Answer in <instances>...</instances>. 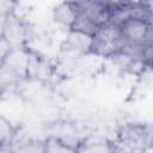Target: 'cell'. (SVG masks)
Masks as SVG:
<instances>
[{
	"label": "cell",
	"mask_w": 153,
	"mask_h": 153,
	"mask_svg": "<svg viewBox=\"0 0 153 153\" xmlns=\"http://www.w3.org/2000/svg\"><path fill=\"white\" fill-rule=\"evenodd\" d=\"M124 47L126 43L122 38L120 26L115 23H109L100 26L94 33L91 51L110 56L120 54Z\"/></svg>",
	"instance_id": "cell-1"
},
{
	"label": "cell",
	"mask_w": 153,
	"mask_h": 153,
	"mask_svg": "<svg viewBox=\"0 0 153 153\" xmlns=\"http://www.w3.org/2000/svg\"><path fill=\"white\" fill-rule=\"evenodd\" d=\"M139 57L145 65L153 68V39L139 47Z\"/></svg>",
	"instance_id": "cell-11"
},
{
	"label": "cell",
	"mask_w": 153,
	"mask_h": 153,
	"mask_svg": "<svg viewBox=\"0 0 153 153\" xmlns=\"http://www.w3.org/2000/svg\"><path fill=\"white\" fill-rule=\"evenodd\" d=\"M78 153H117L115 146L106 139H86L78 145Z\"/></svg>",
	"instance_id": "cell-5"
},
{
	"label": "cell",
	"mask_w": 153,
	"mask_h": 153,
	"mask_svg": "<svg viewBox=\"0 0 153 153\" xmlns=\"http://www.w3.org/2000/svg\"><path fill=\"white\" fill-rule=\"evenodd\" d=\"M1 67H5L16 76L23 75L29 69V57L23 50L13 48L6 59L1 61Z\"/></svg>",
	"instance_id": "cell-4"
},
{
	"label": "cell",
	"mask_w": 153,
	"mask_h": 153,
	"mask_svg": "<svg viewBox=\"0 0 153 153\" xmlns=\"http://www.w3.org/2000/svg\"><path fill=\"white\" fill-rule=\"evenodd\" d=\"M16 136V129L4 117L0 120V137H1V146L2 147H11L13 139ZM12 148V147H11Z\"/></svg>",
	"instance_id": "cell-10"
},
{
	"label": "cell",
	"mask_w": 153,
	"mask_h": 153,
	"mask_svg": "<svg viewBox=\"0 0 153 153\" xmlns=\"http://www.w3.org/2000/svg\"><path fill=\"white\" fill-rule=\"evenodd\" d=\"M79 14L86 17L96 26L100 27L111 23L112 13L109 2L105 1H80L74 2Z\"/></svg>",
	"instance_id": "cell-3"
},
{
	"label": "cell",
	"mask_w": 153,
	"mask_h": 153,
	"mask_svg": "<svg viewBox=\"0 0 153 153\" xmlns=\"http://www.w3.org/2000/svg\"><path fill=\"white\" fill-rule=\"evenodd\" d=\"M68 44L76 50L91 51L92 44H93V36L71 30L69 36H68Z\"/></svg>",
	"instance_id": "cell-8"
},
{
	"label": "cell",
	"mask_w": 153,
	"mask_h": 153,
	"mask_svg": "<svg viewBox=\"0 0 153 153\" xmlns=\"http://www.w3.org/2000/svg\"><path fill=\"white\" fill-rule=\"evenodd\" d=\"M8 153H13V151H12V152H8Z\"/></svg>",
	"instance_id": "cell-13"
},
{
	"label": "cell",
	"mask_w": 153,
	"mask_h": 153,
	"mask_svg": "<svg viewBox=\"0 0 153 153\" xmlns=\"http://www.w3.org/2000/svg\"><path fill=\"white\" fill-rule=\"evenodd\" d=\"M45 153H78V147L60 137L50 136L45 141Z\"/></svg>",
	"instance_id": "cell-7"
},
{
	"label": "cell",
	"mask_w": 153,
	"mask_h": 153,
	"mask_svg": "<svg viewBox=\"0 0 153 153\" xmlns=\"http://www.w3.org/2000/svg\"><path fill=\"white\" fill-rule=\"evenodd\" d=\"M13 153H45V142L38 140H27L20 142L12 149Z\"/></svg>",
	"instance_id": "cell-9"
},
{
	"label": "cell",
	"mask_w": 153,
	"mask_h": 153,
	"mask_svg": "<svg viewBox=\"0 0 153 153\" xmlns=\"http://www.w3.org/2000/svg\"><path fill=\"white\" fill-rule=\"evenodd\" d=\"M54 18L57 23L71 29L78 18V11L74 2H62L57 5L54 10Z\"/></svg>",
	"instance_id": "cell-6"
},
{
	"label": "cell",
	"mask_w": 153,
	"mask_h": 153,
	"mask_svg": "<svg viewBox=\"0 0 153 153\" xmlns=\"http://www.w3.org/2000/svg\"><path fill=\"white\" fill-rule=\"evenodd\" d=\"M142 153H153V145H147L142 148Z\"/></svg>",
	"instance_id": "cell-12"
},
{
	"label": "cell",
	"mask_w": 153,
	"mask_h": 153,
	"mask_svg": "<svg viewBox=\"0 0 153 153\" xmlns=\"http://www.w3.org/2000/svg\"><path fill=\"white\" fill-rule=\"evenodd\" d=\"M120 31L126 45L141 47L149 41L153 25L141 18L128 16L120 24Z\"/></svg>",
	"instance_id": "cell-2"
}]
</instances>
